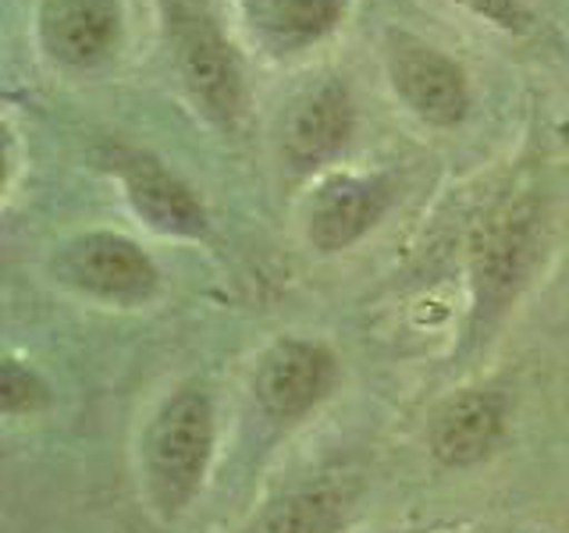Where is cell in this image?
I'll return each mask as SVG.
<instances>
[{"label": "cell", "mask_w": 569, "mask_h": 533, "mask_svg": "<svg viewBox=\"0 0 569 533\" xmlns=\"http://www.w3.org/2000/svg\"><path fill=\"white\" fill-rule=\"evenodd\" d=\"M36 36L53 64L97 68L121 43L118 0H40Z\"/></svg>", "instance_id": "cell-11"}, {"label": "cell", "mask_w": 569, "mask_h": 533, "mask_svg": "<svg viewBox=\"0 0 569 533\" xmlns=\"http://www.w3.org/2000/svg\"><path fill=\"white\" fill-rule=\"evenodd\" d=\"M107 171L121 185V195L136 218L164 239L200 242L210 231L207 207L182 174L171 171L150 150L111 147L103 157Z\"/></svg>", "instance_id": "cell-7"}, {"label": "cell", "mask_w": 569, "mask_h": 533, "mask_svg": "<svg viewBox=\"0 0 569 533\" xmlns=\"http://www.w3.org/2000/svg\"><path fill=\"white\" fill-rule=\"evenodd\" d=\"M385 76L406 111L431 129H456L470 114L467 68L413 32H385Z\"/></svg>", "instance_id": "cell-5"}, {"label": "cell", "mask_w": 569, "mask_h": 533, "mask_svg": "<svg viewBox=\"0 0 569 533\" xmlns=\"http://www.w3.org/2000/svg\"><path fill=\"white\" fill-rule=\"evenodd\" d=\"M213 444H218V416L207 388H178L153 413L142 434V484L150 509L164 523H174L203 491Z\"/></svg>", "instance_id": "cell-2"}, {"label": "cell", "mask_w": 569, "mask_h": 533, "mask_svg": "<svg viewBox=\"0 0 569 533\" xmlns=\"http://www.w3.org/2000/svg\"><path fill=\"white\" fill-rule=\"evenodd\" d=\"M338 384V360L313 338H278L253 370V402L260 413L292 426L307 420Z\"/></svg>", "instance_id": "cell-9"}, {"label": "cell", "mask_w": 569, "mask_h": 533, "mask_svg": "<svg viewBox=\"0 0 569 533\" xmlns=\"http://www.w3.org/2000/svg\"><path fill=\"white\" fill-rule=\"evenodd\" d=\"M545 249V213L533 192H516L498 200L470 231L467 274H470V313L459 360L488 349L506 324L516 299L533 281Z\"/></svg>", "instance_id": "cell-1"}, {"label": "cell", "mask_w": 569, "mask_h": 533, "mask_svg": "<svg viewBox=\"0 0 569 533\" xmlns=\"http://www.w3.org/2000/svg\"><path fill=\"white\" fill-rule=\"evenodd\" d=\"M47 271L71 295L118 310L142 306L160 289L153 257L136 239L111 228H89L53 245Z\"/></svg>", "instance_id": "cell-3"}, {"label": "cell", "mask_w": 569, "mask_h": 533, "mask_svg": "<svg viewBox=\"0 0 569 533\" xmlns=\"http://www.w3.org/2000/svg\"><path fill=\"white\" fill-rule=\"evenodd\" d=\"M509 423V402L502 391L467 388L445 399L427 423V449L449 470H467L498 452Z\"/></svg>", "instance_id": "cell-10"}, {"label": "cell", "mask_w": 569, "mask_h": 533, "mask_svg": "<svg viewBox=\"0 0 569 533\" xmlns=\"http://www.w3.org/2000/svg\"><path fill=\"white\" fill-rule=\"evenodd\" d=\"M168 36L174 71L196 111L231 132L246 114V76L236 47L203 8H192L186 0L168 4Z\"/></svg>", "instance_id": "cell-4"}, {"label": "cell", "mask_w": 569, "mask_h": 533, "mask_svg": "<svg viewBox=\"0 0 569 533\" xmlns=\"http://www.w3.org/2000/svg\"><path fill=\"white\" fill-rule=\"evenodd\" d=\"M349 4L352 0H236L246 36L274 61L328 40L346 22Z\"/></svg>", "instance_id": "cell-12"}, {"label": "cell", "mask_w": 569, "mask_h": 533, "mask_svg": "<svg viewBox=\"0 0 569 533\" xmlns=\"http://www.w3.org/2000/svg\"><path fill=\"white\" fill-rule=\"evenodd\" d=\"M47 402H50V388L40 373L32 366H22L18 360H4V366H0V409L8 416H22V413H40Z\"/></svg>", "instance_id": "cell-14"}, {"label": "cell", "mask_w": 569, "mask_h": 533, "mask_svg": "<svg viewBox=\"0 0 569 533\" xmlns=\"http://www.w3.org/2000/svg\"><path fill=\"white\" fill-rule=\"evenodd\" d=\"M391 203L396 182L381 171H328L302 203V235L320 257L346 253L378 228Z\"/></svg>", "instance_id": "cell-6"}, {"label": "cell", "mask_w": 569, "mask_h": 533, "mask_svg": "<svg viewBox=\"0 0 569 533\" xmlns=\"http://www.w3.org/2000/svg\"><path fill=\"white\" fill-rule=\"evenodd\" d=\"M349 494L342 487H302L274 497L246 533H342Z\"/></svg>", "instance_id": "cell-13"}, {"label": "cell", "mask_w": 569, "mask_h": 533, "mask_svg": "<svg viewBox=\"0 0 569 533\" xmlns=\"http://www.w3.org/2000/svg\"><path fill=\"white\" fill-rule=\"evenodd\" d=\"M356 132V103L342 76H320L302 86L281 111L278 153L292 174H313L349 147Z\"/></svg>", "instance_id": "cell-8"}, {"label": "cell", "mask_w": 569, "mask_h": 533, "mask_svg": "<svg viewBox=\"0 0 569 533\" xmlns=\"http://www.w3.org/2000/svg\"><path fill=\"white\" fill-rule=\"evenodd\" d=\"M456 4H462L473 18L502 32H527L533 22L527 0H456Z\"/></svg>", "instance_id": "cell-15"}, {"label": "cell", "mask_w": 569, "mask_h": 533, "mask_svg": "<svg viewBox=\"0 0 569 533\" xmlns=\"http://www.w3.org/2000/svg\"><path fill=\"white\" fill-rule=\"evenodd\" d=\"M391 533H431V530H391Z\"/></svg>", "instance_id": "cell-16"}]
</instances>
